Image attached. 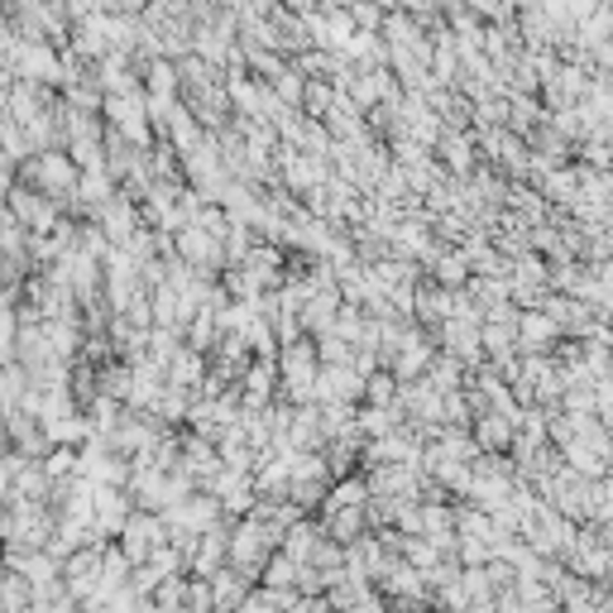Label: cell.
I'll return each mask as SVG.
<instances>
[{
	"instance_id": "2",
	"label": "cell",
	"mask_w": 613,
	"mask_h": 613,
	"mask_svg": "<svg viewBox=\"0 0 613 613\" xmlns=\"http://www.w3.org/2000/svg\"><path fill=\"white\" fill-rule=\"evenodd\" d=\"M6 211L29 230V236H53V230L67 221V211L58 207L53 197H43V193H34V187H24V183H14V187H10Z\"/></svg>"
},
{
	"instance_id": "7",
	"label": "cell",
	"mask_w": 613,
	"mask_h": 613,
	"mask_svg": "<svg viewBox=\"0 0 613 613\" xmlns=\"http://www.w3.org/2000/svg\"><path fill=\"white\" fill-rule=\"evenodd\" d=\"M551 331H557L551 316H522V341H547Z\"/></svg>"
},
{
	"instance_id": "1",
	"label": "cell",
	"mask_w": 613,
	"mask_h": 613,
	"mask_svg": "<svg viewBox=\"0 0 613 613\" xmlns=\"http://www.w3.org/2000/svg\"><path fill=\"white\" fill-rule=\"evenodd\" d=\"M14 183L34 187V193H43V197H53L58 207L67 211V201L77 197L82 173H77V164H72V158H67L63 149H43V154L29 158V164H20V173H14Z\"/></svg>"
},
{
	"instance_id": "5",
	"label": "cell",
	"mask_w": 613,
	"mask_h": 613,
	"mask_svg": "<svg viewBox=\"0 0 613 613\" xmlns=\"http://www.w3.org/2000/svg\"><path fill=\"white\" fill-rule=\"evenodd\" d=\"M508 436H513V422H508V417H499V413L479 417V446H485V450L508 446Z\"/></svg>"
},
{
	"instance_id": "4",
	"label": "cell",
	"mask_w": 613,
	"mask_h": 613,
	"mask_svg": "<svg viewBox=\"0 0 613 613\" xmlns=\"http://www.w3.org/2000/svg\"><path fill=\"white\" fill-rule=\"evenodd\" d=\"M34 604H39V594L24 575L0 571V613H34Z\"/></svg>"
},
{
	"instance_id": "6",
	"label": "cell",
	"mask_w": 613,
	"mask_h": 613,
	"mask_svg": "<svg viewBox=\"0 0 613 613\" xmlns=\"http://www.w3.org/2000/svg\"><path fill=\"white\" fill-rule=\"evenodd\" d=\"M441 149H446V164L456 168V173H465V168L475 164V158H470V154H475V144L465 139V135L456 139V135H450V129H446V135H441Z\"/></svg>"
},
{
	"instance_id": "3",
	"label": "cell",
	"mask_w": 613,
	"mask_h": 613,
	"mask_svg": "<svg viewBox=\"0 0 613 613\" xmlns=\"http://www.w3.org/2000/svg\"><path fill=\"white\" fill-rule=\"evenodd\" d=\"M250 575H240L236 565H226L221 575H211V600H216V613H236L245 600H250Z\"/></svg>"
}]
</instances>
